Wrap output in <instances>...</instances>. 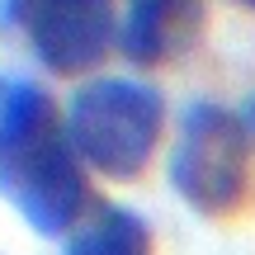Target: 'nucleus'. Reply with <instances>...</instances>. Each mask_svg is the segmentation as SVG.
Listing matches in <instances>:
<instances>
[{"label":"nucleus","mask_w":255,"mask_h":255,"mask_svg":"<svg viewBox=\"0 0 255 255\" xmlns=\"http://www.w3.org/2000/svg\"><path fill=\"white\" fill-rule=\"evenodd\" d=\"M52 128H57L52 95L33 81H14V76L0 71V165L14 161L19 151H28Z\"/></svg>","instance_id":"423d86ee"},{"label":"nucleus","mask_w":255,"mask_h":255,"mask_svg":"<svg viewBox=\"0 0 255 255\" xmlns=\"http://www.w3.org/2000/svg\"><path fill=\"white\" fill-rule=\"evenodd\" d=\"M62 132L85 170H100L104 180H137L161 146L165 100L156 85L132 76H95L71 95Z\"/></svg>","instance_id":"f257e3e1"},{"label":"nucleus","mask_w":255,"mask_h":255,"mask_svg":"<svg viewBox=\"0 0 255 255\" xmlns=\"http://www.w3.org/2000/svg\"><path fill=\"white\" fill-rule=\"evenodd\" d=\"M251 128L237 109L194 100L170 142V189L203 218H227L251 189Z\"/></svg>","instance_id":"f03ea898"},{"label":"nucleus","mask_w":255,"mask_h":255,"mask_svg":"<svg viewBox=\"0 0 255 255\" xmlns=\"http://www.w3.org/2000/svg\"><path fill=\"white\" fill-rule=\"evenodd\" d=\"M9 19L52 76H81L100 66L119 38L109 0H9Z\"/></svg>","instance_id":"20e7f679"},{"label":"nucleus","mask_w":255,"mask_h":255,"mask_svg":"<svg viewBox=\"0 0 255 255\" xmlns=\"http://www.w3.org/2000/svg\"><path fill=\"white\" fill-rule=\"evenodd\" d=\"M66 255H156V251L142 213L123 208V203H104L85 227L71 232Z\"/></svg>","instance_id":"0eeeda50"},{"label":"nucleus","mask_w":255,"mask_h":255,"mask_svg":"<svg viewBox=\"0 0 255 255\" xmlns=\"http://www.w3.org/2000/svg\"><path fill=\"white\" fill-rule=\"evenodd\" d=\"M203 0H128V14L119 28L123 57L137 66H156L165 57L184 52L199 33Z\"/></svg>","instance_id":"39448f33"},{"label":"nucleus","mask_w":255,"mask_h":255,"mask_svg":"<svg viewBox=\"0 0 255 255\" xmlns=\"http://www.w3.org/2000/svg\"><path fill=\"white\" fill-rule=\"evenodd\" d=\"M237 5H246V9H255V0H237Z\"/></svg>","instance_id":"1a4fd4ad"},{"label":"nucleus","mask_w":255,"mask_h":255,"mask_svg":"<svg viewBox=\"0 0 255 255\" xmlns=\"http://www.w3.org/2000/svg\"><path fill=\"white\" fill-rule=\"evenodd\" d=\"M241 119H246V128H251V137H255V95L246 100V109H241Z\"/></svg>","instance_id":"6e6552de"},{"label":"nucleus","mask_w":255,"mask_h":255,"mask_svg":"<svg viewBox=\"0 0 255 255\" xmlns=\"http://www.w3.org/2000/svg\"><path fill=\"white\" fill-rule=\"evenodd\" d=\"M0 194L14 203V213L43 237H66L90 208V180L81 156L71 151L62 128L38 137L28 151L0 165Z\"/></svg>","instance_id":"7ed1b4c3"}]
</instances>
